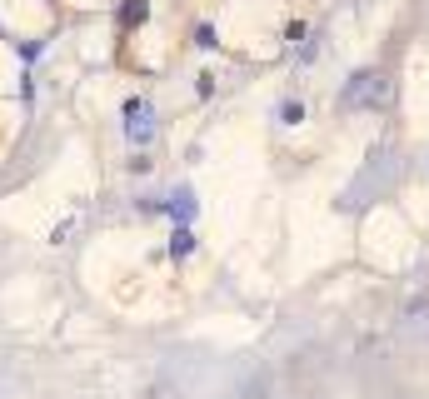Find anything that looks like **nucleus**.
<instances>
[{
  "label": "nucleus",
  "mask_w": 429,
  "mask_h": 399,
  "mask_svg": "<svg viewBox=\"0 0 429 399\" xmlns=\"http://www.w3.org/2000/svg\"><path fill=\"white\" fill-rule=\"evenodd\" d=\"M380 95H385V80H380V75H354V85L345 90L350 105H359V100H380Z\"/></svg>",
  "instance_id": "f257e3e1"
},
{
  "label": "nucleus",
  "mask_w": 429,
  "mask_h": 399,
  "mask_svg": "<svg viewBox=\"0 0 429 399\" xmlns=\"http://www.w3.org/2000/svg\"><path fill=\"white\" fill-rule=\"evenodd\" d=\"M170 250H175V255H185V250H190V230H180V235L170 240Z\"/></svg>",
  "instance_id": "f03ea898"
}]
</instances>
